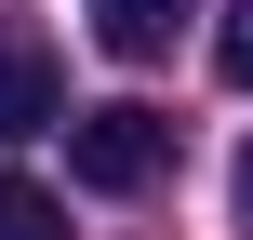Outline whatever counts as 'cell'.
<instances>
[{"instance_id":"5b68a950","label":"cell","mask_w":253,"mask_h":240,"mask_svg":"<svg viewBox=\"0 0 253 240\" xmlns=\"http://www.w3.org/2000/svg\"><path fill=\"white\" fill-rule=\"evenodd\" d=\"M213 67H227V80L253 94V0H227V27H213Z\"/></svg>"},{"instance_id":"7a4b0ae2","label":"cell","mask_w":253,"mask_h":240,"mask_svg":"<svg viewBox=\"0 0 253 240\" xmlns=\"http://www.w3.org/2000/svg\"><path fill=\"white\" fill-rule=\"evenodd\" d=\"M187 27H200V0H93V40H107L120 67H160Z\"/></svg>"},{"instance_id":"277c9868","label":"cell","mask_w":253,"mask_h":240,"mask_svg":"<svg viewBox=\"0 0 253 240\" xmlns=\"http://www.w3.org/2000/svg\"><path fill=\"white\" fill-rule=\"evenodd\" d=\"M0 240H67V200L27 187V174H0Z\"/></svg>"},{"instance_id":"8992f818","label":"cell","mask_w":253,"mask_h":240,"mask_svg":"<svg viewBox=\"0 0 253 240\" xmlns=\"http://www.w3.org/2000/svg\"><path fill=\"white\" fill-rule=\"evenodd\" d=\"M227 200H240V240H253V147H240V174H227Z\"/></svg>"},{"instance_id":"3957f363","label":"cell","mask_w":253,"mask_h":240,"mask_svg":"<svg viewBox=\"0 0 253 240\" xmlns=\"http://www.w3.org/2000/svg\"><path fill=\"white\" fill-rule=\"evenodd\" d=\"M53 120H67V80H53V53L0 40V147H13V134H53Z\"/></svg>"},{"instance_id":"6da1fadb","label":"cell","mask_w":253,"mask_h":240,"mask_svg":"<svg viewBox=\"0 0 253 240\" xmlns=\"http://www.w3.org/2000/svg\"><path fill=\"white\" fill-rule=\"evenodd\" d=\"M67 134V174L93 187V200H147L160 174H173V120L160 107H80V120H53Z\"/></svg>"}]
</instances>
